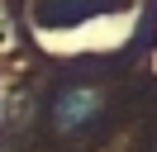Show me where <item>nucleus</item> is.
<instances>
[{"label":"nucleus","mask_w":157,"mask_h":152,"mask_svg":"<svg viewBox=\"0 0 157 152\" xmlns=\"http://www.w3.org/2000/svg\"><path fill=\"white\" fill-rule=\"evenodd\" d=\"M95 114H100V95L90 86H71L52 104V128L57 133H81L86 124H95Z\"/></svg>","instance_id":"nucleus-1"}]
</instances>
